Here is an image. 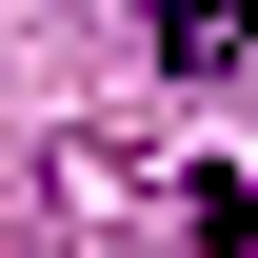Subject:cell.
<instances>
[{"mask_svg":"<svg viewBox=\"0 0 258 258\" xmlns=\"http://www.w3.org/2000/svg\"><path fill=\"white\" fill-rule=\"evenodd\" d=\"M159 60L179 80H258V0H159Z\"/></svg>","mask_w":258,"mask_h":258,"instance_id":"obj_1","label":"cell"}]
</instances>
